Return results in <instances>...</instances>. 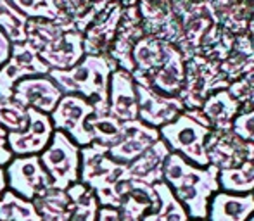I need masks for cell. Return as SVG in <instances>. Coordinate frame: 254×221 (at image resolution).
I'll list each match as a JSON object with an SVG mask.
<instances>
[{"mask_svg": "<svg viewBox=\"0 0 254 221\" xmlns=\"http://www.w3.org/2000/svg\"><path fill=\"white\" fill-rule=\"evenodd\" d=\"M254 215L253 194L216 192L209 201L207 221H248Z\"/></svg>", "mask_w": 254, "mask_h": 221, "instance_id": "44dd1931", "label": "cell"}, {"mask_svg": "<svg viewBox=\"0 0 254 221\" xmlns=\"http://www.w3.org/2000/svg\"><path fill=\"white\" fill-rule=\"evenodd\" d=\"M0 221H42V218L33 201H28L7 188L0 197Z\"/></svg>", "mask_w": 254, "mask_h": 221, "instance_id": "4dcf8cb0", "label": "cell"}, {"mask_svg": "<svg viewBox=\"0 0 254 221\" xmlns=\"http://www.w3.org/2000/svg\"><path fill=\"white\" fill-rule=\"evenodd\" d=\"M218 173L216 166L199 167L185 161L180 154L170 152L164 161L163 181L182 202L189 220H207L211 197L220 192Z\"/></svg>", "mask_w": 254, "mask_h": 221, "instance_id": "6da1fadb", "label": "cell"}, {"mask_svg": "<svg viewBox=\"0 0 254 221\" xmlns=\"http://www.w3.org/2000/svg\"><path fill=\"white\" fill-rule=\"evenodd\" d=\"M12 152L9 149V142H7V131L0 126V167H5L12 161Z\"/></svg>", "mask_w": 254, "mask_h": 221, "instance_id": "ab89813d", "label": "cell"}, {"mask_svg": "<svg viewBox=\"0 0 254 221\" xmlns=\"http://www.w3.org/2000/svg\"><path fill=\"white\" fill-rule=\"evenodd\" d=\"M138 119L144 124L159 130L161 126L177 119L178 114L185 110L178 97H168L149 87L137 85Z\"/></svg>", "mask_w": 254, "mask_h": 221, "instance_id": "2e32d148", "label": "cell"}, {"mask_svg": "<svg viewBox=\"0 0 254 221\" xmlns=\"http://www.w3.org/2000/svg\"><path fill=\"white\" fill-rule=\"evenodd\" d=\"M33 204L42 221H69L74 209L69 194L54 187L35 199Z\"/></svg>", "mask_w": 254, "mask_h": 221, "instance_id": "4316f807", "label": "cell"}, {"mask_svg": "<svg viewBox=\"0 0 254 221\" xmlns=\"http://www.w3.org/2000/svg\"><path fill=\"white\" fill-rule=\"evenodd\" d=\"M7 188L28 201H35L52 188L40 156H16L5 166Z\"/></svg>", "mask_w": 254, "mask_h": 221, "instance_id": "9c48e42d", "label": "cell"}, {"mask_svg": "<svg viewBox=\"0 0 254 221\" xmlns=\"http://www.w3.org/2000/svg\"><path fill=\"white\" fill-rule=\"evenodd\" d=\"M28 17L21 14L9 0H0V30L7 35L12 44L26 42Z\"/></svg>", "mask_w": 254, "mask_h": 221, "instance_id": "d6a6232c", "label": "cell"}, {"mask_svg": "<svg viewBox=\"0 0 254 221\" xmlns=\"http://www.w3.org/2000/svg\"><path fill=\"white\" fill-rule=\"evenodd\" d=\"M87 126L90 131L92 144H97L106 149L116 145L123 135V123L118 121L114 116H111L109 112L94 110V114L87 119Z\"/></svg>", "mask_w": 254, "mask_h": 221, "instance_id": "f1b7e54d", "label": "cell"}, {"mask_svg": "<svg viewBox=\"0 0 254 221\" xmlns=\"http://www.w3.org/2000/svg\"><path fill=\"white\" fill-rule=\"evenodd\" d=\"M152 187L157 195V208L152 213H147L142 221H189L185 208L164 181H159Z\"/></svg>", "mask_w": 254, "mask_h": 221, "instance_id": "83f0119b", "label": "cell"}, {"mask_svg": "<svg viewBox=\"0 0 254 221\" xmlns=\"http://www.w3.org/2000/svg\"><path fill=\"white\" fill-rule=\"evenodd\" d=\"M118 3H121L123 7H131V5H137L138 0H116Z\"/></svg>", "mask_w": 254, "mask_h": 221, "instance_id": "ee69618b", "label": "cell"}, {"mask_svg": "<svg viewBox=\"0 0 254 221\" xmlns=\"http://www.w3.org/2000/svg\"><path fill=\"white\" fill-rule=\"evenodd\" d=\"M248 221H254V215H253V216H251V218H249Z\"/></svg>", "mask_w": 254, "mask_h": 221, "instance_id": "7dc6e473", "label": "cell"}, {"mask_svg": "<svg viewBox=\"0 0 254 221\" xmlns=\"http://www.w3.org/2000/svg\"><path fill=\"white\" fill-rule=\"evenodd\" d=\"M66 192L69 194L71 201L74 204L69 221H97V213L101 206H99L97 199H95L94 192L90 188L76 181L69 188H66Z\"/></svg>", "mask_w": 254, "mask_h": 221, "instance_id": "1f68e13d", "label": "cell"}, {"mask_svg": "<svg viewBox=\"0 0 254 221\" xmlns=\"http://www.w3.org/2000/svg\"><path fill=\"white\" fill-rule=\"evenodd\" d=\"M80 149L63 131H54L49 145L40 154L54 188L66 190L80 181Z\"/></svg>", "mask_w": 254, "mask_h": 221, "instance_id": "52a82bcc", "label": "cell"}, {"mask_svg": "<svg viewBox=\"0 0 254 221\" xmlns=\"http://www.w3.org/2000/svg\"><path fill=\"white\" fill-rule=\"evenodd\" d=\"M228 80L220 71V64L202 55L185 60V81L178 99L185 109H201L202 102L218 90H227Z\"/></svg>", "mask_w": 254, "mask_h": 221, "instance_id": "8992f818", "label": "cell"}, {"mask_svg": "<svg viewBox=\"0 0 254 221\" xmlns=\"http://www.w3.org/2000/svg\"><path fill=\"white\" fill-rule=\"evenodd\" d=\"M107 112L118 121H135L138 119V101H137V83L131 74L118 67L113 71L109 80V95H107Z\"/></svg>", "mask_w": 254, "mask_h": 221, "instance_id": "d6986e66", "label": "cell"}, {"mask_svg": "<svg viewBox=\"0 0 254 221\" xmlns=\"http://www.w3.org/2000/svg\"><path fill=\"white\" fill-rule=\"evenodd\" d=\"M21 14L28 19H45V21H56L59 17L66 16L59 9L56 0H9Z\"/></svg>", "mask_w": 254, "mask_h": 221, "instance_id": "d590c367", "label": "cell"}, {"mask_svg": "<svg viewBox=\"0 0 254 221\" xmlns=\"http://www.w3.org/2000/svg\"><path fill=\"white\" fill-rule=\"evenodd\" d=\"M145 37L144 28H142L140 14L138 7H123L120 24H118L116 37L113 40V45L109 49V57L116 62L120 69H125L128 73H133V60H131V51L135 44Z\"/></svg>", "mask_w": 254, "mask_h": 221, "instance_id": "9a60e30c", "label": "cell"}, {"mask_svg": "<svg viewBox=\"0 0 254 221\" xmlns=\"http://www.w3.org/2000/svg\"><path fill=\"white\" fill-rule=\"evenodd\" d=\"M30 109L23 108L12 97H0V126L7 133H17L28 126Z\"/></svg>", "mask_w": 254, "mask_h": 221, "instance_id": "e575fe53", "label": "cell"}, {"mask_svg": "<svg viewBox=\"0 0 254 221\" xmlns=\"http://www.w3.org/2000/svg\"><path fill=\"white\" fill-rule=\"evenodd\" d=\"M10 51H12V42L7 38V35L0 30V67L7 62L10 57Z\"/></svg>", "mask_w": 254, "mask_h": 221, "instance_id": "60d3db41", "label": "cell"}, {"mask_svg": "<svg viewBox=\"0 0 254 221\" xmlns=\"http://www.w3.org/2000/svg\"><path fill=\"white\" fill-rule=\"evenodd\" d=\"M10 97L26 109L51 114L63 97V92L49 74H40V76H30L21 80L12 88Z\"/></svg>", "mask_w": 254, "mask_h": 221, "instance_id": "4fadbf2b", "label": "cell"}, {"mask_svg": "<svg viewBox=\"0 0 254 221\" xmlns=\"http://www.w3.org/2000/svg\"><path fill=\"white\" fill-rule=\"evenodd\" d=\"M26 42L51 69H69L85 55L83 33L67 16L56 21L28 19Z\"/></svg>", "mask_w": 254, "mask_h": 221, "instance_id": "7a4b0ae2", "label": "cell"}, {"mask_svg": "<svg viewBox=\"0 0 254 221\" xmlns=\"http://www.w3.org/2000/svg\"><path fill=\"white\" fill-rule=\"evenodd\" d=\"M253 195H254V192H253Z\"/></svg>", "mask_w": 254, "mask_h": 221, "instance_id": "c3c4849f", "label": "cell"}, {"mask_svg": "<svg viewBox=\"0 0 254 221\" xmlns=\"http://www.w3.org/2000/svg\"><path fill=\"white\" fill-rule=\"evenodd\" d=\"M251 69H254V40L249 33L237 35L230 54L220 62V71L228 83H234Z\"/></svg>", "mask_w": 254, "mask_h": 221, "instance_id": "d4e9b609", "label": "cell"}, {"mask_svg": "<svg viewBox=\"0 0 254 221\" xmlns=\"http://www.w3.org/2000/svg\"><path fill=\"white\" fill-rule=\"evenodd\" d=\"M137 7L144 33L175 45L182 52L184 59H187L189 52L182 24L175 16L170 0H138Z\"/></svg>", "mask_w": 254, "mask_h": 221, "instance_id": "ba28073f", "label": "cell"}, {"mask_svg": "<svg viewBox=\"0 0 254 221\" xmlns=\"http://www.w3.org/2000/svg\"><path fill=\"white\" fill-rule=\"evenodd\" d=\"M232 131L244 142L254 144V108L241 109L232 123Z\"/></svg>", "mask_w": 254, "mask_h": 221, "instance_id": "74e56055", "label": "cell"}, {"mask_svg": "<svg viewBox=\"0 0 254 221\" xmlns=\"http://www.w3.org/2000/svg\"><path fill=\"white\" fill-rule=\"evenodd\" d=\"M123 5L116 0L109 3L106 9L90 23L83 31V49L85 54L90 55H109V49L116 37L118 24H120Z\"/></svg>", "mask_w": 254, "mask_h": 221, "instance_id": "ac0fdd59", "label": "cell"}, {"mask_svg": "<svg viewBox=\"0 0 254 221\" xmlns=\"http://www.w3.org/2000/svg\"><path fill=\"white\" fill-rule=\"evenodd\" d=\"M7 190V176H5V167H0V197L3 192Z\"/></svg>", "mask_w": 254, "mask_h": 221, "instance_id": "7bdbcfd3", "label": "cell"}, {"mask_svg": "<svg viewBox=\"0 0 254 221\" xmlns=\"http://www.w3.org/2000/svg\"><path fill=\"white\" fill-rule=\"evenodd\" d=\"M189 221H207V220H189Z\"/></svg>", "mask_w": 254, "mask_h": 221, "instance_id": "bcb514c9", "label": "cell"}, {"mask_svg": "<svg viewBox=\"0 0 254 221\" xmlns=\"http://www.w3.org/2000/svg\"><path fill=\"white\" fill-rule=\"evenodd\" d=\"M127 165L109 158L107 149L90 144L80 149V183L94 192L101 208H120Z\"/></svg>", "mask_w": 254, "mask_h": 221, "instance_id": "277c9868", "label": "cell"}, {"mask_svg": "<svg viewBox=\"0 0 254 221\" xmlns=\"http://www.w3.org/2000/svg\"><path fill=\"white\" fill-rule=\"evenodd\" d=\"M242 106L237 99H234L228 90H218L211 94L201 106V112L207 119L211 130L227 131L232 130L235 116L241 112Z\"/></svg>", "mask_w": 254, "mask_h": 221, "instance_id": "cb8c5ba5", "label": "cell"}, {"mask_svg": "<svg viewBox=\"0 0 254 221\" xmlns=\"http://www.w3.org/2000/svg\"><path fill=\"white\" fill-rule=\"evenodd\" d=\"M54 126L49 114L38 112L30 109V121L23 131L17 133H7V142L12 156H40L44 149L49 145Z\"/></svg>", "mask_w": 254, "mask_h": 221, "instance_id": "5bb4252c", "label": "cell"}, {"mask_svg": "<svg viewBox=\"0 0 254 221\" xmlns=\"http://www.w3.org/2000/svg\"><path fill=\"white\" fill-rule=\"evenodd\" d=\"M94 110L90 102L78 95H63L49 116L54 130L67 135L78 147H87L92 144L87 119L94 114Z\"/></svg>", "mask_w": 254, "mask_h": 221, "instance_id": "30bf717a", "label": "cell"}, {"mask_svg": "<svg viewBox=\"0 0 254 221\" xmlns=\"http://www.w3.org/2000/svg\"><path fill=\"white\" fill-rule=\"evenodd\" d=\"M97 221H140L121 208H99Z\"/></svg>", "mask_w": 254, "mask_h": 221, "instance_id": "f35d334b", "label": "cell"}, {"mask_svg": "<svg viewBox=\"0 0 254 221\" xmlns=\"http://www.w3.org/2000/svg\"><path fill=\"white\" fill-rule=\"evenodd\" d=\"M218 183L221 192L228 194H253L254 192V156L237 167L220 169Z\"/></svg>", "mask_w": 254, "mask_h": 221, "instance_id": "f546056e", "label": "cell"}, {"mask_svg": "<svg viewBox=\"0 0 254 221\" xmlns=\"http://www.w3.org/2000/svg\"><path fill=\"white\" fill-rule=\"evenodd\" d=\"M49 73H51V67L40 59L37 51L28 42L12 44L10 57L0 67V97H10L12 88L24 78Z\"/></svg>", "mask_w": 254, "mask_h": 221, "instance_id": "8fae6325", "label": "cell"}, {"mask_svg": "<svg viewBox=\"0 0 254 221\" xmlns=\"http://www.w3.org/2000/svg\"><path fill=\"white\" fill-rule=\"evenodd\" d=\"M118 66L109 55L85 54L69 69H51L49 76L63 95H78L88 101L97 112H107L109 80Z\"/></svg>", "mask_w": 254, "mask_h": 221, "instance_id": "3957f363", "label": "cell"}, {"mask_svg": "<svg viewBox=\"0 0 254 221\" xmlns=\"http://www.w3.org/2000/svg\"><path fill=\"white\" fill-rule=\"evenodd\" d=\"M185 81V59L177 47H171L168 59L156 73L149 78L145 87L168 97H178Z\"/></svg>", "mask_w": 254, "mask_h": 221, "instance_id": "603a6c76", "label": "cell"}, {"mask_svg": "<svg viewBox=\"0 0 254 221\" xmlns=\"http://www.w3.org/2000/svg\"><path fill=\"white\" fill-rule=\"evenodd\" d=\"M171 47H173L171 44L156 37H149V35L142 37L131 51V60H133L131 78L135 83L145 87L149 78L166 62Z\"/></svg>", "mask_w": 254, "mask_h": 221, "instance_id": "ffe728a7", "label": "cell"}, {"mask_svg": "<svg viewBox=\"0 0 254 221\" xmlns=\"http://www.w3.org/2000/svg\"><path fill=\"white\" fill-rule=\"evenodd\" d=\"M254 16V0H237L223 16L220 24L234 37L248 33L249 23Z\"/></svg>", "mask_w": 254, "mask_h": 221, "instance_id": "836d02e7", "label": "cell"}, {"mask_svg": "<svg viewBox=\"0 0 254 221\" xmlns=\"http://www.w3.org/2000/svg\"><path fill=\"white\" fill-rule=\"evenodd\" d=\"M206 154L209 165L216 166L218 169H228V167L241 166L244 161L253 158L254 144L244 142L232 130H211L206 140Z\"/></svg>", "mask_w": 254, "mask_h": 221, "instance_id": "7c38bea8", "label": "cell"}, {"mask_svg": "<svg viewBox=\"0 0 254 221\" xmlns=\"http://www.w3.org/2000/svg\"><path fill=\"white\" fill-rule=\"evenodd\" d=\"M170 149L163 140L154 142L151 147L138 156L135 161L127 165V176L128 180L142 181L147 185H156L163 181V167L164 161L170 156Z\"/></svg>", "mask_w": 254, "mask_h": 221, "instance_id": "7402d4cb", "label": "cell"}, {"mask_svg": "<svg viewBox=\"0 0 254 221\" xmlns=\"http://www.w3.org/2000/svg\"><path fill=\"white\" fill-rule=\"evenodd\" d=\"M209 133V128L199 124L185 112L178 114L177 119L159 128V138L168 149L199 167L209 166L206 154V140Z\"/></svg>", "mask_w": 254, "mask_h": 221, "instance_id": "5b68a950", "label": "cell"}, {"mask_svg": "<svg viewBox=\"0 0 254 221\" xmlns=\"http://www.w3.org/2000/svg\"><path fill=\"white\" fill-rule=\"evenodd\" d=\"M157 140H159V130L157 128L147 126L140 119L125 121L123 135H121L120 142L111 149H107V154L116 163L130 165Z\"/></svg>", "mask_w": 254, "mask_h": 221, "instance_id": "e0dca14e", "label": "cell"}, {"mask_svg": "<svg viewBox=\"0 0 254 221\" xmlns=\"http://www.w3.org/2000/svg\"><path fill=\"white\" fill-rule=\"evenodd\" d=\"M248 33L251 35V38L254 40V16H253V19H251V23H249V28H248Z\"/></svg>", "mask_w": 254, "mask_h": 221, "instance_id": "f6af8a7d", "label": "cell"}, {"mask_svg": "<svg viewBox=\"0 0 254 221\" xmlns=\"http://www.w3.org/2000/svg\"><path fill=\"white\" fill-rule=\"evenodd\" d=\"M170 2H171V7H173V10H175V16H177V14L182 12L189 3L195 2V0H170Z\"/></svg>", "mask_w": 254, "mask_h": 221, "instance_id": "b9f144b4", "label": "cell"}, {"mask_svg": "<svg viewBox=\"0 0 254 221\" xmlns=\"http://www.w3.org/2000/svg\"><path fill=\"white\" fill-rule=\"evenodd\" d=\"M228 94L241 102L242 109L254 108V69L228 85Z\"/></svg>", "mask_w": 254, "mask_h": 221, "instance_id": "8d00e7d4", "label": "cell"}, {"mask_svg": "<svg viewBox=\"0 0 254 221\" xmlns=\"http://www.w3.org/2000/svg\"><path fill=\"white\" fill-rule=\"evenodd\" d=\"M120 208L127 211L130 216L140 220L147 213H152L157 208V195L152 185L142 183V181L127 180L123 188Z\"/></svg>", "mask_w": 254, "mask_h": 221, "instance_id": "484cf974", "label": "cell"}]
</instances>
